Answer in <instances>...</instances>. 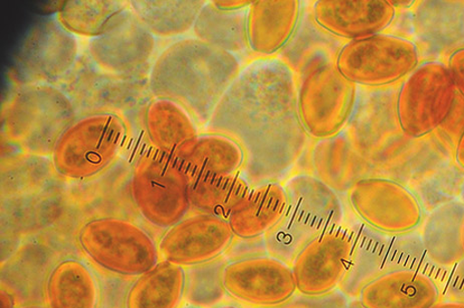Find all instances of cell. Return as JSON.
<instances>
[{
  "mask_svg": "<svg viewBox=\"0 0 464 308\" xmlns=\"http://www.w3.org/2000/svg\"><path fill=\"white\" fill-rule=\"evenodd\" d=\"M354 245V231L343 224L313 239L292 265L296 292L320 296L336 291L348 273Z\"/></svg>",
  "mask_w": 464,
  "mask_h": 308,
  "instance_id": "cell-14",
  "label": "cell"
},
{
  "mask_svg": "<svg viewBox=\"0 0 464 308\" xmlns=\"http://www.w3.org/2000/svg\"><path fill=\"white\" fill-rule=\"evenodd\" d=\"M100 297L97 308H127L126 297L135 278L120 277L108 273H97Z\"/></svg>",
  "mask_w": 464,
  "mask_h": 308,
  "instance_id": "cell-40",
  "label": "cell"
},
{
  "mask_svg": "<svg viewBox=\"0 0 464 308\" xmlns=\"http://www.w3.org/2000/svg\"><path fill=\"white\" fill-rule=\"evenodd\" d=\"M399 269H411L429 274L434 279L444 278V272L433 264L425 250L421 235L414 231L392 236L386 273Z\"/></svg>",
  "mask_w": 464,
  "mask_h": 308,
  "instance_id": "cell-39",
  "label": "cell"
},
{
  "mask_svg": "<svg viewBox=\"0 0 464 308\" xmlns=\"http://www.w3.org/2000/svg\"><path fill=\"white\" fill-rule=\"evenodd\" d=\"M389 3L392 4V5L396 9V11L398 8L411 7L415 4V2H392V0H390Z\"/></svg>",
  "mask_w": 464,
  "mask_h": 308,
  "instance_id": "cell-49",
  "label": "cell"
},
{
  "mask_svg": "<svg viewBox=\"0 0 464 308\" xmlns=\"http://www.w3.org/2000/svg\"><path fill=\"white\" fill-rule=\"evenodd\" d=\"M45 245L43 238L26 240L2 264V291L13 296L16 308L46 305V284L62 259Z\"/></svg>",
  "mask_w": 464,
  "mask_h": 308,
  "instance_id": "cell-17",
  "label": "cell"
},
{
  "mask_svg": "<svg viewBox=\"0 0 464 308\" xmlns=\"http://www.w3.org/2000/svg\"><path fill=\"white\" fill-rule=\"evenodd\" d=\"M454 161L460 169L464 170V130L458 139L456 151H454Z\"/></svg>",
  "mask_w": 464,
  "mask_h": 308,
  "instance_id": "cell-46",
  "label": "cell"
},
{
  "mask_svg": "<svg viewBox=\"0 0 464 308\" xmlns=\"http://www.w3.org/2000/svg\"><path fill=\"white\" fill-rule=\"evenodd\" d=\"M83 53L97 68L114 76L150 79L156 41L129 6L104 34L89 41Z\"/></svg>",
  "mask_w": 464,
  "mask_h": 308,
  "instance_id": "cell-13",
  "label": "cell"
},
{
  "mask_svg": "<svg viewBox=\"0 0 464 308\" xmlns=\"http://www.w3.org/2000/svg\"><path fill=\"white\" fill-rule=\"evenodd\" d=\"M136 117L146 143L165 152L174 154L198 136V128L187 111L169 101L153 98Z\"/></svg>",
  "mask_w": 464,
  "mask_h": 308,
  "instance_id": "cell-27",
  "label": "cell"
},
{
  "mask_svg": "<svg viewBox=\"0 0 464 308\" xmlns=\"http://www.w3.org/2000/svg\"><path fill=\"white\" fill-rule=\"evenodd\" d=\"M218 308H239L236 305H221V306H218Z\"/></svg>",
  "mask_w": 464,
  "mask_h": 308,
  "instance_id": "cell-52",
  "label": "cell"
},
{
  "mask_svg": "<svg viewBox=\"0 0 464 308\" xmlns=\"http://www.w3.org/2000/svg\"><path fill=\"white\" fill-rule=\"evenodd\" d=\"M249 190L250 186L239 173L195 176L189 185L191 210L227 220Z\"/></svg>",
  "mask_w": 464,
  "mask_h": 308,
  "instance_id": "cell-34",
  "label": "cell"
},
{
  "mask_svg": "<svg viewBox=\"0 0 464 308\" xmlns=\"http://www.w3.org/2000/svg\"><path fill=\"white\" fill-rule=\"evenodd\" d=\"M72 101L58 87L15 81L2 106V139L11 152L53 156L76 122Z\"/></svg>",
  "mask_w": 464,
  "mask_h": 308,
  "instance_id": "cell-3",
  "label": "cell"
},
{
  "mask_svg": "<svg viewBox=\"0 0 464 308\" xmlns=\"http://www.w3.org/2000/svg\"><path fill=\"white\" fill-rule=\"evenodd\" d=\"M81 250L103 272L136 278L160 263V252L152 236L131 220L96 217L81 227Z\"/></svg>",
  "mask_w": 464,
  "mask_h": 308,
  "instance_id": "cell-5",
  "label": "cell"
},
{
  "mask_svg": "<svg viewBox=\"0 0 464 308\" xmlns=\"http://www.w3.org/2000/svg\"><path fill=\"white\" fill-rule=\"evenodd\" d=\"M420 60V52L414 42L383 33L347 42L336 63L343 76L356 86L380 89L410 76Z\"/></svg>",
  "mask_w": 464,
  "mask_h": 308,
  "instance_id": "cell-10",
  "label": "cell"
},
{
  "mask_svg": "<svg viewBox=\"0 0 464 308\" xmlns=\"http://www.w3.org/2000/svg\"><path fill=\"white\" fill-rule=\"evenodd\" d=\"M2 308H16L13 296L5 291H2Z\"/></svg>",
  "mask_w": 464,
  "mask_h": 308,
  "instance_id": "cell-48",
  "label": "cell"
},
{
  "mask_svg": "<svg viewBox=\"0 0 464 308\" xmlns=\"http://www.w3.org/2000/svg\"><path fill=\"white\" fill-rule=\"evenodd\" d=\"M17 308H49V307L46 305H26V306H22V307H17Z\"/></svg>",
  "mask_w": 464,
  "mask_h": 308,
  "instance_id": "cell-51",
  "label": "cell"
},
{
  "mask_svg": "<svg viewBox=\"0 0 464 308\" xmlns=\"http://www.w3.org/2000/svg\"><path fill=\"white\" fill-rule=\"evenodd\" d=\"M68 183L50 157L7 152L0 164V195L3 198L34 194Z\"/></svg>",
  "mask_w": 464,
  "mask_h": 308,
  "instance_id": "cell-29",
  "label": "cell"
},
{
  "mask_svg": "<svg viewBox=\"0 0 464 308\" xmlns=\"http://www.w3.org/2000/svg\"><path fill=\"white\" fill-rule=\"evenodd\" d=\"M448 300L464 303V259L441 280Z\"/></svg>",
  "mask_w": 464,
  "mask_h": 308,
  "instance_id": "cell-43",
  "label": "cell"
},
{
  "mask_svg": "<svg viewBox=\"0 0 464 308\" xmlns=\"http://www.w3.org/2000/svg\"><path fill=\"white\" fill-rule=\"evenodd\" d=\"M127 122L113 115L80 118L63 135L52 156L64 179L78 182L92 178L115 164L124 150Z\"/></svg>",
  "mask_w": 464,
  "mask_h": 308,
  "instance_id": "cell-6",
  "label": "cell"
},
{
  "mask_svg": "<svg viewBox=\"0 0 464 308\" xmlns=\"http://www.w3.org/2000/svg\"><path fill=\"white\" fill-rule=\"evenodd\" d=\"M184 269L160 260L150 272L136 277L129 287L127 308H180Z\"/></svg>",
  "mask_w": 464,
  "mask_h": 308,
  "instance_id": "cell-32",
  "label": "cell"
},
{
  "mask_svg": "<svg viewBox=\"0 0 464 308\" xmlns=\"http://www.w3.org/2000/svg\"><path fill=\"white\" fill-rule=\"evenodd\" d=\"M234 237L227 220L194 213L166 230L158 252L160 260L185 268L224 255Z\"/></svg>",
  "mask_w": 464,
  "mask_h": 308,
  "instance_id": "cell-15",
  "label": "cell"
},
{
  "mask_svg": "<svg viewBox=\"0 0 464 308\" xmlns=\"http://www.w3.org/2000/svg\"><path fill=\"white\" fill-rule=\"evenodd\" d=\"M255 3V0H220V2H213L217 7L222 11L236 12L247 9Z\"/></svg>",
  "mask_w": 464,
  "mask_h": 308,
  "instance_id": "cell-45",
  "label": "cell"
},
{
  "mask_svg": "<svg viewBox=\"0 0 464 308\" xmlns=\"http://www.w3.org/2000/svg\"><path fill=\"white\" fill-rule=\"evenodd\" d=\"M347 308H365L361 304L358 298H351Z\"/></svg>",
  "mask_w": 464,
  "mask_h": 308,
  "instance_id": "cell-50",
  "label": "cell"
},
{
  "mask_svg": "<svg viewBox=\"0 0 464 308\" xmlns=\"http://www.w3.org/2000/svg\"><path fill=\"white\" fill-rule=\"evenodd\" d=\"M180 308H199V307H195V306H192V305H189V304H184Z\"/></svg>",
  "mask_w": 464,
  "mask_h": 308,
  "instance_id": "cell-53",
  "label": "cell"
},
{
  "mask_svg": "<svg viewBox=\"0 0 464 308\" xmlns=\"http://www.w3.org/2000/svg\"><path fill=\"white\" fill-rule=\"evenodd\" d=\"M302 6L299 0H255L247 8L250 51L268 58L280 53L299 24Z\"/></svg>",
  "mask_w": 464,
  "mask_h": 308,
  "instance_id": "cell-21",
  "label": "cell"
},
{
  "mask_svg": "<svg viewBox=\"0 0 464 308\" xmlns=\"http://www.w3.org/2000/svg\"><path fill=\"white\" fill-rule=\"evenodd\" d=\"M287 197L281 183L250 188L232 210L227 221L237 237L265 236L285 217Z\"/></svg>",
  "mask_w": 464,
  "mask_h": 308,
  "instance_id": "cell-23",
  "label": "cell"
},
{
  "mask_svg": "<svg viewBox=\"0 0 464 308\" xmlns=\"http://www.w3.org/2000/svg\"><path fill=\"white\" fill-rule=\"evenodd\" d=\"M456 97L447 64L438 61L420 63L397 91L395 110L402 134L420 139L434 132L448 120Z\"/></svg>",
  "mask_w": 464,
  "mask_h": 308,
  "instance_id": "cell-9",
  "label": "cell"
},
{
  "mask_svg": "<svg viewBox=\"0 0 464 308\" xmlns=\"http://www.w3.org/2000/svg\"><path fill=\"white\" fill-rule=\"evenodd\" d=\"M315 21L343 41H358L383 34L396 18L389 0H318Z\"/></svg>",
  "mask_w": 464,
  "mask_h": 308,
  "instance_id": "cell-18",
  "label": "cell"
},
{
  "mask_svg": "<svg viewBox=\"0 0 464 308\" xmlns=\"http://www.w3.org/2000/svg\"><path fill=\"white\" fill-rule=\"evenodd\" d=\"M287 207L283 219L265 236L268 256L292 267L295 259L310 242L332 227L317 203L295 191H285Z\"/></svg>",
  "mask_w": 464,
  "mask_h": 308,
  "instance_id": "cell-19",
  "label": "cell"
},
{
  "mask_svg": "<svg viewBox=\"0 0 464 308\" xmlns=\"http://www.w3.org/2000/svg\"><path fill=\"white\" fill-rule=\"evenodd\" d=\"M427 255L444 272L464 259V208L448 205L427 218L421 233Z\"/></svg>",
  "mask_w": 464,
  "mask_h": 308,
  "instance_id": "cell-30",
  "label": "cell"
},
{
  "mask_svg": "<svg viewBox=\"0 0 464 308\" xmlns=\"http://www.w3.org/2000/svg\"><path fill=\"white\" fill-rule=\"evenodd\" d=\"M430 308H464V303L459 301L447 300L438 302Z\"/></svg>",
  "mask_w": 464,
  "mask_h": 308,
  "instance_id": "cell-47",
  "label": "cell"
},
{
  "mask_svg": "<svg viewBox=\"0 0 464 308\" xmlns=\"http://www.w3.org/2000/svg\"><path fill=\"white\" fill-rule=\"evenodd\" d=\"M311 157L314 176L338 194H347L353 185L366 178L362 175L363 161L344 130L318 140Z\"/></svg>",
  "mask_w": 464,
  "mask_h": 308,
  "instance_id": "cell-25",
  "label": "cell"
},
{
  "mask_svg": "<svg viewBox=\"0 0 464 308\" xmlns=\"http://www.w3.org/2000/svg\"><path fill=\"white\" fill-rule=\"evenodd\" d=\"M75 34L62 25L57 16L34 24L15 53L17 80L58 87L80 58Z\"/></svg>",
  "mask_w": 464,
  "mask_h": 308,
  "instance_id": "cell-12",
  "label": "cell"
},
{
  "mask_svg": "<svg viewBox=\"0 0 464 308\" xmlns=\"http://www.w3.org/2000/svg\"><path fill=\"white\" fill-rule=\"evenodd\" d=\"M295 79L305 132L317 141L340 134L354 110L358 86L343 76L336 62L327 60L310 63Z\"/></svg>",
  "mask_w": 464,
  "mask_h": 308,
  "instance_id": "cell-7",
  "label": "cell"
},
{
  "mask_svg": "<svg viewBox=\"0 0 464 308\" xmlns=\"http://www.w3.org/2000/svg\"><path fill=\"white\" fill-rule=\"evenodd\" d=\"M130 8L154 36L162 39L183 35L193 30L206 5L203 0H133Z\"/></svg>",
  "mask_w": 464,
  "mask_h": 308,
  "instance_id": "cell-33",
  "label": "cell"
},
{
  "mask_svg": "<svg viewBox=\"0 0 464 308\" xmlns=\"http://www.w3.org/2000/svg\"><path fill=\"white\" fill-rule=\"evenodd\" d=\"M314 3H305L298 26L289 43L276 55L298 78L308 65L315 61L337 63L340 52L346 43L324 30L314 14Z\"/></svg>",
  "mask_w": 464,
  "mask_h": 308,
  "instance_id": "cell-22",
  "label": "cell"
},
{
  "mask_svg": "<svg viewBox=\"0 0 464 308\" xmlns=\"http://www.w3.org/2000/svg\"><path fill=\"white\" fill-rule=\"evenodd\" d=\"M447 65L454 86L464 98V48L453 51Z\"/></svg>",
  "mask_w": 464,
  "mask_h": 308,
  "instance_id": "cell-44",
  "label": "cell"
},
{
  "mask_svg": "<svg viewBox=\"0 0 464 308\" xmlns=\"http://www.w3.org/2000/svg\"><path fill=\"white\" fill-rule=\"evenodd\" d=\"M133 161L132 199L151 226L169 229L188 217L189 177L178 157L145 145Z\"/></svg>",
  "mask_w": 464,
  "mask_h": 308,
  "instance_id": "cell-4",
  "label": "cell"
},
{
  "mask_svg": "<svg viewBox=\"0 0 464 308\" xmlns=\"http://www.w3.org/2000/svg\"><path fill=\"white\" fill-rule=\"evenodd\" d=\"M204 130L240 148L239 174L250 188L285 179L311 139L301 122L294 73L276 57L241 70Z\"/></svg>",
  "mask_w": 464,
  "mask_h": 308,
  "instance_id": "cell-1",
  "label": "cell"
},
{
  "mask_svg": "<svg viewBox=\"0 0 464 308\" xmlns=\"http://www.w3.org/2000/svg\"><path fill=\"white\" fill-rule=\"evenodd\" d=\"M350 298L339 289L320 296L294 295L289 302L270 308H347Z\"/></svg>",
  "mask_w": 464,
  "mask_h": 308,
  "instance_id": "cell-41",
  "label": "cell"
},
{
  "mask_svg": "<svg viewBox=\"0 0 464 308\" xmlns=\"http://www.w3.org/2000/svg\"><path fill=\"white\" fill-rule=\"evenodd\" d=\"M99 297L97 274L79 258H63L46 284L45 302L49 308H97Z\"/></svg>",
  "mask_w": 464,
  "mask_h": 308,
  "instance_id": "cell-24",
  "label": "cell"
},
{
  "mask_svg": "<svg viewBox=\"0 0 464 308\" xmlns=\"http://www.w3.org/2000/svg\"><path fill=\"white\" fill-rule=\"evenodd\" d=\"M224 255L229 264L268 256L265 236L248 238L235 236Z\"/></svg>",
  "mask_w": 464,
  "mask_h": 308,
  "instance_id": "cell-42",
  "label": "cell"
},
{
  "mask_svg": "<svg viewBox=\"0 0 464 308\" xmlns=\"http://www.w3.org/2000/svg\"><path fill=\"white\" fill-rule=\"evenodd\" d=\"M181 161L189 179L200 174L239 173L244 165V154L230 139L202 134L183 144L174 153Z\"/></svg>",
  "mask_w": 464,
  "mask_h": 308,
  "instance_id": "cell-31",
  "label": "cell"
},
{
  "mask_svg": "<svg viewBox=\"0 0 464 308\" xmlns=\"http://www.w3.org/2000/svg\"><path fill=\"white\" fill-rule=\"evenodd\" d=\"M193 34L198 40L235 55L252 52L247 37V9L222 11L213 2H207L193 26Z\"/></svg>",
  "mask_w": 464,
  "mask_h": 308,
  "instance_id": "cell-35",
  "label": "cell"
},
{
  "mask_svg": "<svg viewBox=\"0 0 464 308\" xmlns=\"http://www.w3.org/2000/svg\"><path fill=\"white\" fill-rule=\"evenodd\" d=\"M440 297L434 278L415 270L399 269L368 284L358 300L365 308H430Z\"/></svg>",
  "mask_w": 464,
  "mask_h": 308,
  "instance_id": "cell-20",
  "label": "cell"
},
{
  "mask_svg": "<svg viewBox=\"0 0 464 308\" xmlns=\"http://www.w3.org/2000/svg\"><path fill=\"white\" fill-rule=\"evenodd\" d=\"M241 70L237 55L185 37L155 59L150 89L154 99L173 102L204 129Z\"/></svg>",
  "mask_w": 464,
  "mask_h": 308,
  "instance_id": "cell-2",
  "label": "cell"
},
{
  "mask_svg": "<svg viewBox=\"0 0 464 308\" xmlns=\"http://www.w3.org/2000/svg\"><path fill=\"white\" fill-rule=\"evenodd\" d=\"M229 261L225 255L208 263L185 267L183 302L199 308L218 305L227 294L225 272Z\"/></svg>",
  "mask_w": 464,
  "mask_h": 308,
  "instance_id": "cell-38",
  "label": "cell"
},
{
  "mask_svg": "<svg viewBox=\"0 0 464 308\" xmlns=\"http://www.w3.org/2000/svg\"><path fill=\"white\" fill-rule=\"evenodd\" d=\"M225 286L236 301L256 308L284 304L298 293L292 267L271 256L228 264Z\"/></svg>",
  "mask_w": 464,
  "mask_h": 308,
  "instance_id": "cell-16",
  "label": "cell"
},
{
  "mask_svg": "<svg viewBox=\"0 0 464 308\" xmlns=\"http://www.w3.org/2000/svg\"><path fill=\"white\" fill-rule=\"evenodd\" d=\"M132 179L133 161L121 157L104 172L86 180L72 182L68 186L69 202L78 208H89L109 200L132 199Z\"/></svg>",
  "mask_w": 464,
  "mask_h": 308,
  "instance_id": "cell-36",
  "label": "cell"
},
{
  "mask_svg": "<svg viewBox=\"0 0 464 308\" xmlns=\"http://www.w3.org/2000/svg\"><path fill=\"white\" fill-rule=\"evenodd\" d=\"M72 101L78 119L113 115L135 117L153 97L150 79H126L100 70L85 53L58 86Z\"/></svg>",
  "mask_w": 464,
  "mask_h": 308,
  "instance_id": "cell-8",
  "label": "cell"
},
{
  "mask_svg": "<svg viewBox=\"0 0 464 308\" xmlns=\"http://www.w3.org/2000/svg\"><path fill=\"white\" fill-rule=\"evenodd\" d=\"M68 183L42 192L2 199V226L9 232L43 228L69 207Z\"/></svg>",
  "mask_w": 464,
  "mask_h": 308,
  "instance_id": "cell-26",
  "label": "cell"
},
{
  "mask_svg": "<svg viewBox=\"0 0 464 308\" xmlns=\"http://www.w3.org/2000/svg\"><path fill=\"white\" fill-rule=\"evenodd\" d=\"M129 6L116 0H71L55 16L72 34L95 39L104 34Z\"/></svg>",
  "mask_w": 464,
  "mask_h": 308,
  "instance_id": "cell-37",
  "label": "cell"
},
{
  "mask_svg": "<svg viewBox=\"0 0 464 308\" xmlns=\"http://www.w3.org/2000/svg\"><path fill=\"white\" fill-rule=\"evenodd\" d=\"M351 228L355 235L354 250L348 273L338 289L349 298H358L363 287L386 274L392 236L363 222Z\"/></svg>",
  "mask_w": 464,
  "mask_h": 308,
  "instance_id": "cell-28",
  "label": "cell"
},
{
  "mask_svg": "<svg viewBox=\"0 0 464 308\" xmlns=\"http://www.w3.org/2000/svg\"><path fill=\"white\" fill-rule=\"evenodd\" d=\"M357 217L389 236L404 235L420 226L423 207L417 195L404 184L384 177H367L347 193Z\"/></svg>",
  "mask_w": 464,
  "mask_h": 308,
  "instance_id": "cell-11",
  "label": "cell"
}]
</instances>
